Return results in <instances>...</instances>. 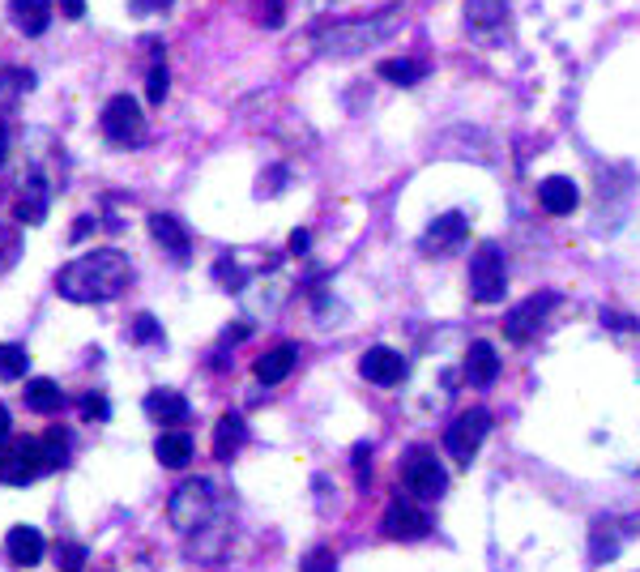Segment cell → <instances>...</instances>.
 Wrapping results in <instances>:
<instances>
[{
    "label": "cell",
    "mask_w": 640,
    "mask_h": 572,
    "mask_svg": "<svg viewBox=\"0 0 640 572\" xmlns=\"http://www.w3.org/2000/svg\"><path fill=\"white\" fill-rule=\"evenodd\" d=\"M128 282H133V261L120 248H94L60 269L56 291L69 304H111L116 295H124Z\"/></svg>",
    "instance_id": "6da1fadb"
},
{
    "label": "cell",
    "mask_w": 640,
    "mask_h": 572,
    "mask_svg": "<svg viewBox=\"0 0 640 572\" xmlns=\"http://www.w3.org/2000/svg\"><path fill=\"white\" fill-rule=\"evenodd\" d=\"M397 30H402V13H380L372 22H342L316 39V52L333 60H350L367 52V47H380L384 39H393Z\"/></svg>",
    "instance_id": "7a4b0ae2"
},
{
    "label": "cell",
    "mask_w": 640,
    "mask_h": 572,
    "mask_svg": "<svg viewBox=\"0 0 640 572\" xmlns=\"http://www.w3.org/2000/svg\"><path fill=\"white\" fill-rule=\"evenodd\" d=\"M214 513H218V491H214V483H205V479L180 483L171 491V500H167V517H171V526L180 534L205 530L214 521Z\"/></svg>",
    "instance_id": "3957f363"
},
{
    "label": "cell",
    "mask_w": 640,
    "mask_h": 572,
    "mask_svg": "<svg viewBox=\"0 0 640 572\" xmlns=\"http://www.w3.org/2000/svg\"><path fill=\"white\" fill-rule=\"evenodd\" d=\"M99 124H103V137L111 141V146L133 150V146L146 141V116H141V103L133 99V94H116V99H107Z\"/></svg>",
    "instance_id": "277c9868"
},
{
    "label": "cell",
    "mask_w": 640,
    "mask_h": 572,
    "mask_svg": "<svg viewBox=\"0 0 640 572\" xmlns=\"http://www.w3.org/2000/svg\"><path fill=\"white\" fill-rule=\"evenodd\" d=\"M508 291V265H504V252L495 244H483L470 261V295L478 304H500Z\"/></svg>",
    "instance_id": "5b68a950"
},
{
    "label": "cell",
    "mask_w": 640,
    "mask_h": 572,
    "mask_svg": "<svg viewBox=\"0 0 640 572\" xmlns=\"http://www.w3.org/2000/svg\"><path fill=\"white\" fill-rule=\"evenodd\" d=\"M487 432H491V415H487L483 406L461 410V415L448 423V432H444V449H448V457H457L461 466H470L474 453H478V444L487 440Z\"/></svg>",
    "instance_id": "8992f818"
},
{
    "label": "cell",
    "mask_w": 640,
    "mask_h": 572,
    "mask_svg": "<svg viewBox=\"0 0 640 572\" xmlns=\"http://www.w3.org/2000/svg\"><path fill=\"white\" fill-rule=\"evenodd\" d=\"M402 483H406V491L414 500H440L448 491V474H444L440 457L431 449H414L406 457V466H402Z\"/></svg>",
    "instance_id": "52a82bcc"
},
{
    "label": "cell",
    "mask_w": 640,
    "mask_h": 572,
    "mask_svg": "<svg viewBox=\"0 0 640 572\" xmlns=\"http://www.w3.org/2000/svg\"><path fill=\"white\" fill-rule=\"evenodd\" d=\"M43 444L39 440H9L5 449H0V483H9V487H26V483H35L39 474H43Z\"/></svg>",
    "instance_id": "ba28073f"
},
{
    "label": "cell",
    "mask_w": 640,
    "mask_h": 572,
    "mask_svg": "<svg viewBox=\"0 0 640 572\" xmlns=\"http://www.w3.org/2000/svg\"><path fill=\"white\" fill-rule=\"evenodd\" d=\"M559 304V295L555 291H538L530 295L525 304H517L508 312V321H504V333H508V342H530L534 333L542 329V321H547V312Z\"/></svg>",
    "instance_id": "9c48e42d"
},
{
    "label": "cell",
    "mask_w": 640,
    "mask_h": 572,
    "mask_svg": "<svg viewBox=\"0 0 640 572\" xmlns=\"http://www.w3.org/2000/svg\"><path fill=\"white\" fill-rule=\"evenodd\" d=\"M150 235H154V244L163 248L175 265H184V261L192 257V231L184 227V218H175V214H150Z\"/></svg>",
    "instance_id": "30bf717a"
},
{
    "label": "cell",
    "mask_w": 640,
    "mask_h": 572,
    "mask_svg": "<svg viewBox=\"0 0 640 572\" xmlns=\"http://www.w3.org/2000/svg\"><path fill=\"white\" fill-rule=\"evenodd\" d=\"M466 235H470V218L461 214V210H448L440 214L436 222L427 227V252L431 257H448V252H457L461 244H466Z\"/></svg>",
    "instance_id": "8fae6325"
},
{
    "label": "cell",
    "mask_w": 640,
    "mask_h": 572,
    "mask_svg": "<svg viewBox=\"0 0 640 572\" xmlns=\"http://www.w3.org/2000/svg\"><path fill=\"white\" fill-rule=\"evenodd\" d=\"M384 534L389 538H402V543H414V538H423L431 530V521L419 504H410V500H393L389 508H384Z\"/></svg>",
    "instance_id": "7c38bea8"
},
{
    "label": "cell",
    "mask_w": 640,
    "mask_h": 572,
    "mask_svg": "<svg viewBox=\"0 0 640 572\" xmlns=\"http://www.w3.org/2000/svg\"><path fill=\"white\" fill-rule=\"evenodd\" d=\"M359 372L372 380V385L389 389V385H402L406 380V359H402V351H393V346H372V351L359 359Z\"/></svg>",
    "instance_id": "4fadbf2b"
},
{
    "label": "cell",
    "mask_w": 640,
    "mask_h": 572,
    "mask_svg": "<svg viewBox=\"0 0 640 572\" xmlns=\"http://www.w3.org/2000/svg\"><path fill=\"white\" fill-rule=\"evenodd\" d=\"M52 193H56V184H47V176L35 167L30 176L22 180V197H18V222H26V227H39V222L47 218V205H52Z\"/></svg>",
    "instance_id": "5bb4252c"
},
{
    "label": "cell",
    "mask_w": 640,
    "mask_h": 572,
    "mask_svg": "<svg viewBox=\"0 0 640 572\" xmlns=\"http://www.w3.org/2000/svg\"><path fill=\"white\" fill-rule=\"evenodd\" d=\"M508 22V0H466V26L478 39L500 35Z\"/></svg>",
    "instance_id": "9a60e30c"
},
{
    "label": "cell",
    "mask_w": 640,
    "mask_h": 572,
    "mask_svg": "<svg viewBox=\"0 0 640 572\" xmlns=\"http://www.w3.org/2000/svg\"><path fill=\"white\" fill-rule=\"evenodd\" d=\"M9 18H13V26H18L26 39H39L43 30L52 26V0H13Z\"/></svg>",
    "instance_id": "2e32d148"
},
{
    "label": "cell",
    "mask_w": 640,
    "mask_h": 572,
    "mask_svg": "<svg viewBox=\"0 0 640 572\" xmlns=\"http://www.w3.org/2000/svg\"><path fill=\"white\" fill-rule=\"evenodd\" d=\"M576 201H581V188H576L568 176H547L538 184V205L547 214H572Z\"/></svg>",
    "instance_id": "e0dca14e"
},
{
    "label": "cell",
    "mask_w": 640,
    "mask_h": 572,
    "mask_svg": "<svg viewBox=\"0 0 640 572\" xmlns=\"http://www.w3.org/2000/svg\"><path fill=\"white\" fill-rule=\"evenodd\" d=\"M5 547H9V560L18 564V568H35L43 560V551H47L43 534L35 526H13L9 538H5Z\"/></svg>",
    "instance_id": "ac0fdd59"
},
{
    "label": "cell",
    "mask_w": 640,
    "mask_h": 572,
    "mask_svg": "<svg viewBox=\"0 0 640 572\" xmlns=\"http://www.w3.org/2000/svg\"><path fill=\"white\" fill-rule=\"evenodd\" d=\"M619 547H623V526L615 517H598L594 526H589V560L606 564L619 555Z\"/></svg>",
    "instance_id": "d6986e66"
},
{
    "label": "cell",
    "mask_w": 640,
    "mask_h": 572,
    "mask_svg": "<svg viewBox=\"0 0 640 572\" xmlns=\"http://www.w3.org/2000/svg\"><path fill=\"white\" fill-rule=\"evenodd\" d=\"M495 376H500V355H495V346L491 342H470V351H466V380L478 389H487L495 385Z\"/></svg>",
    "instance_id": "ffe728a7"
},
{
    "label": "cell",
    "mask_w": 640,
    "mask_h": 572,
    "mask_svg": "<svg viewBox=\"0 0 640 572\" xmlns=\"http://www.w3.org/2000/svg\"><path fill=\"white\" fill-rule=\"evenodd\" d=\"M295 355H299V351H295L291 342L274 346L269 355L256 359V380H261V385H282V380L291 376V368H295Z\"/></svg>",
    "instance_id": "44dd1931"
},
{
    "label": "cell",
    "mask_w": 640,
    "mask_h": 572,
    "mask_svg": "<svg viewBox=\"0 0 640 572\" xmlns=\"http://www.w3.org/2000/svg\"><path fill=\"white\" fill-rule=\"evenodd\" d=\"M146 415L154 423H184L188 419V402L175 389H150L146 393Z\"/></svg>",
    "instance_id": "7402d4cb"
},
{
    "label": "cell",
    "mask_w": 640,
    "mask_h": 572,
    "mask_svg": "<svg viewBox=\"0 0 640 572\" xmlns=\"http://www.w3.org/2000/svg\"><path fill=\"white\" fill-rule=\"evenodd\" d=\"M154 457L167 470H184L192 462V436L188 432H163L154 440Z\"/></svg>",
    "instance_id": "603a6c76"
},
{
    "label": "cell",
    "mask_w": 640,
    "mask_h": 572,
    "mask_svg": "<svg viewBox=\"0 0 640 572\" xmlns=\"http://www.w3.org/2000/svg\"><path fill=\"white\" fill-rule=\"evenodd\" d=\"M244 440H248V423L239 419V415H222L214 423V457H218V462H231V453Z\"/></svg>",
    "instance_id": "cb8c5ba5"
},
{
    "label": "cell",
    "mask_w": 640,
    "mask_h": 572,
    "mask_svg": "<svg viewBox=\"0 0 640 572\" xmlns=\"http://www.w3.org/2000/svg\"><path fill=\"white\" fill-rule=\"evenodd\" d=\"M26 406L35 410V415H56V410L64 406V393H60L56 380H47V376L26 380Z\"/></svg>",
    "instance_id": "d4e9b609"
},
{
    "label": "cell",
    "mask_w": 640,
    "mask_h": 572,
    "mask_svg": "<svg viewBox=\"0 0 640 572\" xmlns=\"http://www.w3.org/2000/svg\"><path fill=\"white\" fill-rule=\"evenodd\" d=\"M380 77L384 82H393V86H419L427 77V65H419V60H384Z\"/></svg>",
    "instance_id": "484cf974"
},
{
    "label": "cell",
    "mask_w": 640,
    "mask_h": 572,
    "mask_svg": "<svg viewBox=\"0 0 640 572\" xmlns=\"http://www.w3.org/2000/svg\"><path fill=\"white\" fill-rule=\"evenodd\" d=\"M35 90V73L30 69H5L0 73V103H13L22 99V94Z\"/></svg>",
    "instance_id": "4316f807"
},
{
    "label": "cell",
    "mask_w": 640,
    "mask_h": 572,
    "mask_svg": "<svg viewBox=\"0 0 640 572\" xmlns=\"http://www.w3.org/2000/svg\"><path fill=\"white\" fill-rule=\"evenodd\" d=\"M39 444H43V466L47 470H60L64 462H69V432H64V427H52Z\"/></svg>",
    "instance_id": "83f0119b"
},
{
    "label": "cell",
    "mask_w": 640,
    "mask_h": 572,
    "mask_svg": "<svg viewBox=\"0 0 640 572\" xmlns=\"http://www.w3.org/2000/svg\"><path fill=\"white\" fill-rule=\"evenodd\" d=\"M26 368H30L26 346H18V342H5V346H0V380H22Z\"/></svg>",
    "instance_id": "f1b7e54d"
},
{
    "label": "cell",
    "mask_w": 640,
    "mask_h": 572,
    "mask_svg": "<svg viewBox=\"0 0 640 572\" xmlns=\"http://www.w3.org/2000/svg\"><path fill=\"white\" fill-rule=\"evenodd\" d=\"M167 90H171V77H167V65H150V77H146V99L154 103V107H163V99H167Z\"/></svg>",
    "instance_id": "f546056e"
},
{
    "label": "cell",
    "mask_w": 640,
    "mask_h": 572,
    "mask_svg": "<svg viewBox=\"0 0 640 572\" xmlns=\"http://www.w3.org/2000/svg\"><path fill=\"white\" fill-rule=\"evenodd\" d=\"M299 572H338V555H333L329 547H316L308 560H303V568Z\"/></svg>",
    "instance_id": "4dcf8cb0"
},
{
    "label": "cell",
    "mask_w": 640,
    "mask_h": 572,
    "mask_svg": "<svg viewBox=\"0 0 640 572\" xmlns=\"http://www.w3.org/2000/svg\"><path fill=\"white\" fill-rule=\"evenodd\" d=\"M133 338L137 342H163V329H158V321L150 312H141L137 321H133Z\"/></svg>",
    "instance_id": "1f68e13d"
},
{
    "label": "cell",
    "mask_w": 640,
    "mask_h": 572,
    "mask_svg": "<svg viewBox=\"0 0 640 572\" xmlns=\"http://www.w3.org/2000/svg\"><path fill=\"white\" fill-rule=\"evenodd\" d=\"M82 564H86V547H82V543L60 547V568H64V572H82Z\"/></svg>",
    "instance_id": "d6a6232c"
},
{
    "label": "cell",
    "mask_w": 640,
    "mask_h": 572,
    "mask_svg": "<svg viewBox=\"0 0 640 572\" xmlns=\"http://www.w3.org/2000/svg\"><path fill=\"white\" fill-rule=\"evenodd\" d=\"M13 257H18V231L0 222V269H5Z\"/></svg>",
    "instance_id": "836d02e7"
},
{
    "label": "cell",
    "mask_w": 640,
    "mask_h": 572,
    "mask_svg": "<svg viewBox=\"0 0 640 572\" xmlns=\"http://www.w3.org/2000/svg\"><path fill=\"white\" fill-rule=\"evenodd\" d=\"M282 180H286V167L265 171V176H261V188H256V193H261V197H278V193H282Z\"/></svg>",
    "instance_id": "e575fe53"
},
{
    "label": "cell",
    "mask_w": 640,
    "mask_h": 572,
    "mask_svg": "<svg viewBox=\"0 0 640 572\" xmlns=\"http://www.w3.org/2000/svg\"><path fill=\"white\" fill-rule=\"evenodd\" d=\"M82 415H86V419H107V402H103L99 393L82 397Z\"/></svg>",
    "instance_id": "d590c367"
},
{
    "label": "cell",
    "mask_w": 640,
    "mask_h": 572,
    "mask_svg": "<svg viewBox=\"0 0 640 572\" xmlns=\"http://www.w3.org/2000/svg\"><path fill=\"white\" fill-rule=\"evenodd\" d=\"M261 22L265 26H282V0H261Z\"/></svg>",
    "instance_id": "8d00e7d4"
},
{
    "label": "cell",
    "mask_w": 640,
    "mask_h": 572,
    "mask_svg": "<svg viewBox=\"0 0 640 572\" xmlns=\"http://www.w3.org/2000/svg\"><path fill=\"white\" fill-rule=\"evenodd\" d=\"M355 474H359V483L372 474V449H367V444H359V449H355Z\"/></svg>",
    "instance_id": "74e56055"
},
{
    "label": "cell",
    "mask_w": 640,
    "mask_h": 572,
    "mask_svg": "<svg viewBox=\"0 0 640 572\" xmlns=\"http://www.w3.org/2000/svg\"><path fill=\"white\" fill-rule=\"evenodd\" d=\"M56 5H60V13L69 22H82L86 18V0H56Z\"/></svg>",
    "instance_id": "f35d334b"
},
{
    "label": "cell",
    "mask_w": 640,
    "mask_h": 572,
    "mask_svg": "<svg viewBox=\"0 0 640 572\" xmlns=\"http://www.w3.org/2000/svg\"><path fill=\"white\" fill-rule=\"evenodd\" d=\"M171 0H133V9L137 13H158V9H167Z\"/></svg>",
    "instance_id": "ab89813d"
},
{
    "label": "cell",
    "mask_w": 640,
    "mask_h": 572,
    "mask_svg": "<svg viewBox=\"0 0 640 572\" xmlns=\"http://www.w3.org/2000/svg\"><path fill=\"white\" fill-rule=\"evenodd\" d=\"M602 321L611 329H632V316H619V312H602Z\"/></svg>",
    "instance_id": "60d3db41"
},
{
    "label": "cell",
    "mask_w": 640,
    "mask_h": 572,
    "mask_svg": "<svg viewBox=\"0 0 640 572\" xmlns=\"http://www.w3.org/2000/svg\"><path fill=\"white\" fill-rule=\"evenodd\" d=\"M308 244H312V235H308V231H295V235H291V252H299V257L308 252Z\"/></svg>",
    "instance_id": "b9f144b4"
},
{
    "label": "cell",
    "mask_w": 640,
    "mask_h": 572,
    "mask_svg": "<svg viewBox=\"0 0 640 572\" xmlns=\"http://www.w3.org/2000/svg\"><path fill=\"white\" fill-rule=\"evenodd\" d=\"M9 432H13V423H9V410L0 406V449H5V444H9Z\"/></svg>",
    "instance_id": "7bdbcfd3"
},
{
    "label": "cell",
    "mask_w": 640,
    "mask_h": 572,
    "mask_svg": "<svg viewBox=\"0 0 640 572\" xmlns=\"http://www.w3.org/2000/svg\"><path fill=\"white\" fill-rule=\"evenodd\" d=\"M5 158H9V124L0 120V163H5Z\"/></svg>",
    "instance_id": "ee69618b"
}]
</instances>
